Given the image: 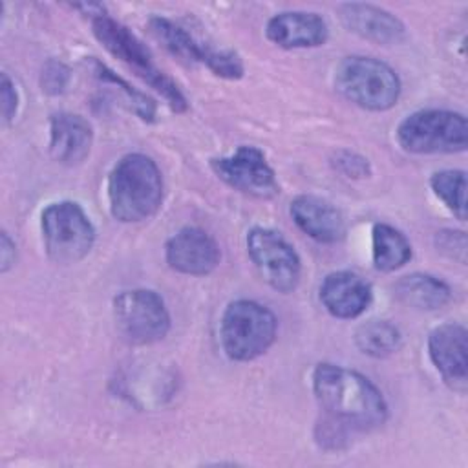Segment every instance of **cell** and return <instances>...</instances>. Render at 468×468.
<instances>
[{"instance_id": "obj_7", "label": "cell", "mask_w": 468, "mask_h": 468, "mask_svg": "<svg viewBox=\"0 0 468 468\" xmlns=\"http://www.w3.org/2000/svg\"><path fill=\"white\" fill-rule=\"evenodd\" d=\"M46 254L60 265L86 258L95 243V227L77 201L49 203L40 216Z\"/></svg>"}, {"instance_id": "obj_27", "label": "cell", "mask_w": 468, "mask_h": 468, "mask_svg": "<svg viewBox=\"0 0 468 468\" xmlns=\"http://www.w3.org/2000/svg\"><path fill=\"white\" fill-rule=\"evenodd\" d=\"M0 99H2V121L4 124H9L18 108V93L15 88V82L9 79V75L2 73V84H0Z\"/></svg>"}, {"instance_id": "obj_22", "label": "cell", "mask_w": 468, "mask_h": 468, "mask_svg": "<svg viewBox=\"0 0 468 468\" xmlns=\"http://www.w3.org/2000/svg\"><path fill=\"white\" fill-rule=\"evenodd\" d=\"M91 68H93V73L95 77L108 88H113V91L117 95L122 97V102L130 108V112H133L141 121L144 122H154L155 121V113H157V108H155V102L141 93L139 90L132 88L124 79H121L119 75H115L108 66H104L101 60H91Z\"/></svg>"}, {"instance_id": "obj_16", "label": "cell", "mask_w": 468, "mask_h": 468, "mask_svg": "<svg viewBox=\"0 0 468 468\" xmlns=\"http://www.w3.org/2000/svg\"><path fill=\"white\" fill-rule=\"evenodd\" d=\"M338 15L347 31L380 46H393L406 38L404 22L384 7L373 4H342Z\"/></svg>"}, {"instance_id": "obj_9", "label": "cell", "mask_w": 468, "mask_h": 468, "mask_svg": "<svg viewBox=\"0 0 468 468\" xmlns=\"http://www.w3.org/2000/svg\"><path fill=\"white\" fill-rule=\"evenodd\" d=\"M148 29L161 46L176 58L188 64H203L214 75L229 80L243 77V62L232 49L214 48L197 40L186 27L176 24L166 16H150Z\"/></svg>"}, {"instance_id": "obj_10", "label": "cell", "mask_w": 468, "mask_h": 468, "mask_svg": "<svg viewBox=\"0 0 468 468\" xmlns=\"http://www.w3.org/2000/svg\"><path fill=\"white\" fill-rule=\"evenodd\" d=\"M245 243L250 261L274 291L287 294L296 289L302 261L294 247L280 232L267 227H252Z\"/></svg>"}, {"instance_id": "obj_21", "label": "cell", "mask_w": 468, "mask_h": 468, "mask_svg": "<svg viewBox=\"0 0 468 468\" xmlns=\"http://www.w3.org/2000/svg\"><path fill=\"white\" fill-rule=\"evenodd\" d=\"M355 344L360 353L373 358H384L400 347L402 335L399 327L388 320H369L356 327Z\"/></svg>"}, {"instance_id": "obj_12", "label": "cell", "mask_w": 468, "mask_h": 468, "mask_svg": "<svg viewBox=\"0 0 468 468\" xmlns=\"http://www.w3.org/2000/svg\"><path fill=\"white\" fill-rule=\"evenodd\" d=\"M428 355L444 384L464 393L468 386V331L463 324L446 322L428 335Z\"/></svg>"}, {"instance_id": "obj_17", "label": "cell", "mask_w": 468, "mask_h": 468, "mask_svg": "<svg viewBox=\"0 0 468 468\" xmlns=\"http://www.w3.org/2000/svg\"><path fill=\"white\" fill-rule=\"evenodd\" d=\"M267 38L283 49H309L324 46L329 29L325 20L313 11H282L269 18Z\"/></svg>"}, {"instance_id": "obj_23", "label": "cell", "mask_w": 468, "mask_h": 468, "mask_svg": "<svg viewBox=\"0 0 468 468\" xmlns=\"http://www.w3.org/2000/svg\"><path fill=\"white\" fill-rule=\"evenodd\" d=\"M433 194L461 221L466 219V172L457 168L439 170L430 177Z\"/></svg>"}, {"instance_id": "obj_25", "label": "cell", "mask_w": 468, "mask_h": 468, "mask_svg": "<svg viewBox=\"0 0 468 468\" xmlns=\"http://www.w3.org/2000/svg\"><path fill=\"white\" fill-rule=\"evenodd\" d=\"M435 245L446 256L457 260L459 263L466 261V234L463 230H441L435 234Z\"/></svg>"}, {"instance_id": "obj_5", "label": "cell", "mask_w": 468, "mask_h": 468, "mask_svg": "<svg viewBox=\"0 0 468 468\" xmlns=\"http://www.w3.org/2000/svg\"><path fill=\"white\" fill-rule=\"evenodd\" d=\"M335 88L349 102L369 110L386 112L400 97V79L391 66L364 55H351L340 60L335 69Z\"/></svg>"}, {"instance_id": "obj_3", "label": "cell", "mask_w": 468, "mask_h": 468, "mask_svg": "<svg viewBox=\"0 0 468 468\" xmlns=\"http://www.w3.org/2000/svg\"><path fill=\"white\" fill-rule=\"evenodd\" d=\"M91 31L102 48L157 91L172 112L183 113L188 110L186 97L179 86L161 68H157L148 48L124 24L106 13H101L91 16Z\"/></svg>"}, {"instance_id": "obj_18", "label": "cell", "mask_w": 468, "mask_h": 468, "mask_svg": "<svg viewBox=\"0 0 468 468\" xmlns=\"http://www.w3.org/2000/svg\"><path fill=\"white\" fill-rule=\"evenodd\" d=\"M91 124L79 113L58 112L49 119V154L66 166L80 165L91 150Z\"/></svg>"}, {"instance_id": "obj_4", "label": "cell", "mask_w": 468, "mask_h": 468, "mask_svg": "<svg viewBox=\"0 0 468 468\" xmlns=\"http://www.w3.org/2000/svg\"><path fill=\"white\" fill-rule=\"evenodd\" d=\"M274 313L254 300L230 302L219 322V338L225 355L234 362H250L261 356L276 340Z\"/></svg>"}, {"instance_id": "obj_8", "label": "cell", "mask_w": 468, "mask_h": 468, "mask_svg": "<svg viewBox=\"0 0 468 468\" xmlns=\"http://www.w3.org/2000/svg\"><path fill=\"white\" fill-rule=\"evenodd\" d=\"M113 322L119 336L132 346H150L170 331L165 300L152 289H128L113 298Z\"/></svg>"}, {"instance_id": "obj_24", "label": "cell", "mask_w": 468, "mask_h": 468, "mask_svg": "<svg viewBox=\"0 0 468 468\" xmlns=\"http://www.w3.org/2000/svg\"><path fill=\"white\" fill-rule=\"evenodd\" d=\"M69 84V69L60 60H48L40 71V88L48 95H60Z\"/></svg>"}, {"instance_id": "obj_28", "label": "cell", "mask_w": 468, "mask_h": 468, "mask_svg": "<svg viewBox=\"0 0 468 468\" xmlns=\"http://www.w3.org/2000/svg\"><path fill=\"white\" fill-rule=\"evenodd\" d=\"M16 261V245L4 230L0 234V272H7Z\"/></svg>"}, {"instance_id": "obj_14", "label": "cell", "mask_w": 468, "mask_h": 468, "mask_svg": "<svg viewBox=\"0 0 468 468\" xmlns=\"http://www.w3.org/2000/svg\"><path fill=\"white\" fill-rule=\"evenodd\" d=\"M289 214L294 225L318 243L333 245L346 238L344 214L324 197L300 194L291 201Z\"/></svg>"}, {"instance_id": "obj_13", "label": "cell", "mask_w": 468, "mask_h": 468, "mask_svg": "<svg viewBox=\"0 0 468 468\" xmlns=\"http://www.w3.org/2000/svg\"><path fill=\"white\" fill-rule=\"evenodd\" d=\"M216 239L199 227H183L165 245V260L176 272L186 276H207L219 265Z\"/></svg>"}, {"instance_id": "obj_15", "label": "cell", "mask_w": 468, "mask_h": 468, "mask_svg": "<svg viewBox=\"0 0 468 468\" xmlns=\"http://www.w3.org/2000/svg\"><path fill=\"white\" fill-rule=\"evenodd\" d=\"M320 302L325 311L340 320L358 318L371 303V285L353 271L329 272L320 283Z\"/></svg>"}, {"instance_id": "obj_2", "label": "cell", "mask_w": 468, "mask_h": 468, "mask_svg": "<svg viewBox=\"0 0 468 468\" xmlns=\"http://www.w3.org/2000/svg\"><path fill=\"white\" fill-rule=\"evenodd\" d=\"M108 203L121 223L150 219L163 203V176L155 161L141 152L122 155L108 176Z\"/></svg>"}, {"instance_id": "obj_6", "label": "cell", "mask_w": 468, "mask_h": 468, "mask_svg": "<svg viewBox=\"0 0 468 468\" xmlns=\"http://www.w3.org/2000/svg\"><path fill=\"white\" fill-rule=\"evenodd\" d=\"M397 141L410 154H457L468 146L466 117L453 110L426 108L404 117Z\"/></svg>"}, {"instance_id": "obj_26", "label": "cell", "mask_w": 468, "mask_h": 468, "mask_svg": "<svg viewBox=\"0 0 468 468\" xmlns=\"http://www.w3.org/2000/svg\"><path fill=\"white\" fill-rule=\"evenodd\" d=\"M335 166L347 177H367L371 174L369 161L355 152L349 150H340L335 157Z\"/></svg>"}, {"instance_id": "obj_20", "label": "cell", "mask_w": 468, "mask_h": 468, "mask_svg": "<svg viewBox=\"0 0 468 468\" xmlns=\"http://www.w3.org/2000/svg\"><path fill=\"white\" fill-rule=\"evenodd\" d=\"M373 265L380 272H393L411 260L408 238L388 223H375L371 230Z\"/></svg>"}, {"instance_id": "obj_19", "label": "cell", "mask_w": 468, "mask_h": 468, "mask_svg": "<svg viewBox=\"0 0 468 468\" xmlns=\"http://www.w3.org/2000/svg\"><path fill=\"white\" fill-rule=\"evenodd\" d=\"M397 300L417 311H437L452 300V289L441 278L428 272H411L393 285Z\"/></svg>"}, {"instance_id": "obj_11", "label": "cell", "mask_w": 468, "mask_h": 468, "mask_svg": "<svg viewBox=\"0 0 468 468\" xmlns=\"http://www.w3.org/2000/svg\"><path fill=\"white\" fill-rule=\"evenodd\" d=\"M210 168L223 183L245 196L272 199L280 194L276 174L258 146L241 144L230 155L210 159Z\"/></svg>"}, {"instance_id": "obj_1", "label": "cell", "mask_w": 468, "mask_h": 468, "mask_svg": "<svg viewBox=\"0 0 468 468\" xmlns=\"http://www.w3.org/2000/svg\"><path fill=\"white\" fill-rule=\"evenodd\" d=\"M311 386L325 417L347 430H373L388 420L382 391L355 369L320 362L311 373Z\"/></svg>"}]
</instances>
